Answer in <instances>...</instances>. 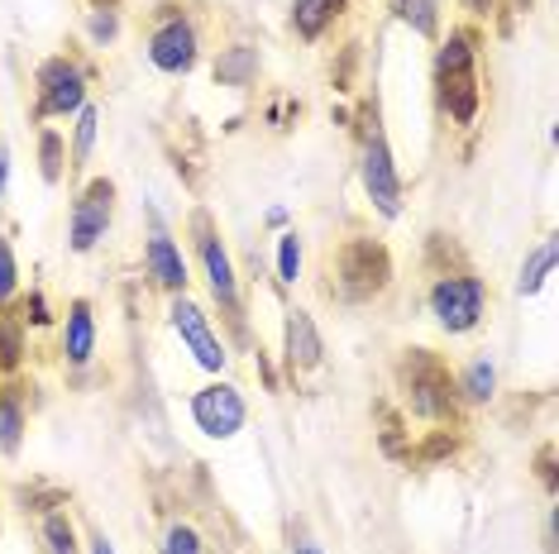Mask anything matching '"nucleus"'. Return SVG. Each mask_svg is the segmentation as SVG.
<instances>
[{"label":"nucleus","instance_id":"2f4dec72","mask_svg":"<svg viewBox=\"0 0 559 554\" xmlns=\"http://www.w3.org/2000/svg\"><path fill=\"white\" fill-rule=\"evenodd\" d=\"M292 554H321V545H316V540H297V545H292Z\"/></svg>","mask_w":559,"mask_h":554},{"label":"nucleus","instance_id":"a878e982","mask_svg":"<svg viewBox=\"0 0 559 554\" xmlns=\"http://www.w3.org/2000/svg\"><path fill=\"white\" fill-rule=\"evenodd\" d=\"M158 554H206V545H201V531H197V526L173 521L168 535H163V545H158Z\"/></svg>","mask_w":559,"mask_h":554},{"label":"nucleus","instance_id":"a211bd4d","mask_svg":"<svg viewBox=\"0 0 559 554\" xmlns=\"http://www.w3.org/2000/svg\"><path fill=\"white\" fill-rule=\"evenodd\" d=\"M555 273V239H540L536 249H531L526 258H521V273H516V292L521 297H536L545 282H550Z\"/></svg>","mask_w":559,"mask_h":554},{"label":"nucleus","instance_id":"4468645a","mask_svg":"<svg viewBox=\"0 0 559 554\" xmlns=\"http://www.w3.org/2000/svg\"><path fill=\"white\" fill-rule=\"evenodd\" d=\"M62 359L72 363V369H86V363L96 359V316H92V301H72L68 306V321H62Z\"/></svg>","mask_w":559,"mask_h":554},{"label":"nucleus","instance_id":"f8f14e48","mask_svg":"<svg viewBox=\"0 0 559 554\" xmlns=\"http://www.w3.org/2000/svg\"><path fill=\"white\" fill-rule=\"evenodd\" d=\"M144 273H148V282H154L158 292H168V297L187 292V282H192V277H187V254H182V244H177V239L163 230V225L144 239Z\"/></svg>","mask_w":559,"mask_h":554},{"label":"nucleus","instance_id":"aec40b11","mask_svg":"<svg viewBox=\"0 0 559 554\" xmlns=\"http://www.w3.org/2000/svg\"><path fill=\"white\" fill-rule=\"evenodd\" d=\"M24 363V316L0 306V369H20Z\"/></svg>","mask_w":559,"mask_h":554},{"label":"nucleus","instance_id":"5701e85b","mask_svg":"<svg viewBox=\"0 0 559 554\" xmlns=\"http://www.w3.org/2000/svg\"><path fill=\"white\" fill-rule=\"evenodd\" d=\"M392 5H397L402 24H412L421 39H430L440 29V0H392Z\"/></svg>","mask_w":559,"mask_h":554},{"label":"nucleus","instance_id":"2eb2a0df","mask_svg":"<svg viewBox=\"0 0 559 554\" xmlns=\"http://www.w3.org/2000/svg\"><path fill=\"white\" fill-rule=\"evenodd\" d=\"M345 10H349V0H292V34H297L301 44L325 39Z\"/></svg>","mask_w":559,"mask_h":554},{"label":"nucleus","instance_id":"c756f323","mask_svg":"<svg viewBox=\"0 0 559 554\" xmlns=\"http://www.w3.org/2000/svg\"><path fill=\"white\" fill-rule=\"evenodd\" d=\"M5 182H10V154L0 148V201H5Z\"/></svg>","mask_w":559,"mask_h":554},{"label":"nucleus","instance_id":"4be33fe9","mask_svg":"<svg viewBox=\"0 0 559 554\" xmlns=\"http://www.w3.org/2000/svg\"><path fill=\"white\" fill-rule=\"evenodd\" d=\"M44 545H48V554H82L78 526H72L68 511H48L44 516Z\"/></svg>","mask_w":559,"mask_h":554},{"label":"nucleus","instance_id":"473e14b6","mask_svg":"<svg viewBox=\"0 0 559 554\" xmlns=\"http://www.w3.org/2000/svg\"><path fill=\"white\" fill-rule=\"evenodd\" d=\"M0 387H5V369H0Z\"/></svg>","mask_w":559,"mask_h":554},{"label":"nucleus","instance_id":"b1692460","mask_svg":"<svg viewBox=\"0 0 559 554\" xmlns=\"http://www.w3.org/2000/svg\"><path fill=\"white\" fill-rule=\"evenodd\" d=\"M62 168H68V138L58 130H44L39 134V172L44 182H62Z\"/></svg>","mask_w":559,"mask_h":554},{"label":"nucleus","instance_id":"ddd939ff","mask_svg":"<svg viewBox=\"0 0 559 554\" xmlns=\"http://www.w3.org/2000/svg\"><path fill=\"white\" fill-rule=\"evenodd\" d=\"M321 354H325V345H321V330H316L311 311H287V325H283L287 369L292 373H311V369H321Z\"/></svg>","mask_w":559,"mask_h":554},{"label":"nucleus","instance_id":"dca6fc26","mask_svg":"<svg viewBox=\"0 0 559 554\" xmlns=\"http://www.w3.org/2000/svg\"><path fill=\"white\" fill-rule=\"evenodd\" d=\"M259 68H263L259 48L253 44H230V48H221V58H215V82L245 92V86L259 82Z\"/></svg>","mask_w":559,"mask_h":554},{"label":"nucleus","instance_id":"cd10ccee","mask_svg":"<svg viewBox=\"0 0 559 554\" xmlns=\"http://www.w3.org/2000/svg\"><path fill=\"white\" fill-rule=\"evenodd\" d=\"M20 292V263H15V249H10V239L0 234V306H10Z\"/></svg>","mask_w":559,"mask_h":554},{"label":"nucleus","instance_id":"412c9836","mask_svg":"<svg viewBox=\"0 0 559 554\" xmlns=\"http://www.w3.org/2000/svg\"><path fill=\"white\" fill-rule=\"evenodd\" d=\"M20 439H24V401L10 387H0V449L15 455Z\"/></svg>","mask_w":559,"mask_h":554},{"label":"nucleus","instance_id":"f257e3e1","mask_svg":"<svg viewBox=\"0 0 559 554\" xmlns=\"http://www.w3.org/2000/svg\"><path fill=\"white\" fill-rule=\"evenodd\" d=\"M436 96H440V110L460 124V130H468V124L478 120L483 86H478V48H474V34L468 29H454L450 39L440 44V53H436Z\"/></svg>","mask_w":559,"mask_h":554},{"label":"nucleus","instance_id":"20e7f679","mask_svg":"<svg viewBox=\"0 0 559 554\" xmlns=\"http://www.w3.org/2000/svg\"><path fill=\"white\" fill-rule=\"evenodd\" d=\"M426 306L444 335H474L488 316V282L468 268H444L426 292Z\"/></svg>","mask_w":559,"mask_h":554},{"label":"nucleus","instance_id":"6e6552de","mask_svg":"<svg viewBox=\"0 0 559 554\" xmlns=\"http://www.w3.org/2000/svg\"><path fill=\"white\" fill-rule=\"evenodd\" d=\"M168 325H173V335L182 339V349H187V354H192L206 373H225V369H230V349H225V339L215 335L211 316H206V311H201L187 292L168 297Z\"/></svg>","mask_w":559,"mask_h":554},{"label":"nucleus","instance_id":"bb28decb","mask_svg":"<svg viewBox=\"0 0 559 554\" xmlns=\"http://www.w3.org/2000/svg\"><path fill=\"white\" fill-rule=\"evenodd\" d=\"M86 34H92V44H116L120 39V10L116 5H96L92 20H86Z\"/></svg>","mask_w":559,"mask_h":554},{"label":"nucleus","instance_id":"f3484780","mask_svg":"<svg viewBox=\"0 0 559 554\" xmlns=\"http://www.w3.org/2000/svg\"><path fill=\"white\" fill-rule=\"evenodd\" d=\"M454 387H460V401H468V407H488L498 397V363L488 354H474L454 377Z\"/></svg>","mask_w":559,"mask_h":554},{"label":"nucleus","instance_id":"7ed1b4c3","mask_svg":"<svg viewBox=\"0 0 559 554\" xmlns=\"http://www.w3.org/2000/svg\"><path fill=\"white\" fill-rule=\"evenodd\" d=\"M330 277H335V282H330V297L359 306V301H373V297L388 292L392 254L378 244V239L354 234V239H345V244L335 249V258H330Z\"/></svg>","mask_w":559,"mask_h":554},{"label":"nucleus","instance_id":"39448f33","mask_svg":"<svg viewBox=\"0 0 559 554\" xmlns=\"http://www.w3.org/2000/svg\"><path fill=\"white\" fill-rule=\"evenodd\" d=\"M34 86H39V92H34V116L39 120H68L86 106V86H92V77H86V68L78 58L53 53V58L39 62Z\"/></svg>","mask_w":559,"mask_h":554},{"label":"nucleus","instance_id":"393cba45","mask_svg":"<svg viewBox=\"0 0 559 554\" xmlns=\"http://www.w3.org/2000/svg\"><path fill=\"white\" fill-rule=\"evenodd\" d=\"M297 277H301V239H297V230H287L277 239V282L297 287Z\"/></svg>","mask_w":559,"mask_h":554},{"label":"nucleus","instance_id":"f03ea898","mask_svg":"<svg viewBox=\"0 0 559 554\" xmlns=\"http://www.w3.org/2000/svg\"><path fill=\"white\" fill-rule=\"evenodd\" d=\"M397 383H402V397L421 421H454L460 416V387H454V373L436 349H406L402 363H397Z\"/></svg>","mask_w":559,"mask_h":554},{"label":"nucleus","instance_id":"0eeeda50","mask_svg":"<svg viewBox=\"0 0 559 554\" xmlns=\"http://www.w3.org/2000/svg\"><path fill=\"white\" fill-rule=\"evenodd\" d=\"M359 186L368 196V206L378 210V216L397 220L402 216V178H397V158H392L388 148V134L378 130H364V148H359Z\"/></svg>","mask_w":559,"mask_h":554},{"label":"nucleus","instance_id":"6ab92c4d","mask_svg":"<svg viewBox=\"0 0 559 554\" xmlns=\"http://www.w3.org/2000/svg\"><path fill=\"white\" fill-rule=\"evenodd\" d=\"M96 124H100V110L86 100V106L78 110V130H72V172H82L86 162H92V148H96Z\"/></svg>","mask_w":559,"mask_h":554},{"label":"nucleus","instance_id":"9d476101","mask_svg":"<svg viewBox=\"0 0 559 554\" xmlns=\"http://www.w3.org/2000/svg\"><path fill=\"white\" fill-rule=\"evenodd\" d=\"M192 421L206 439H235L249 421V401L235 383L221 377V383H206L192 393Z\"/></svg>","mask_w":559,"mask_h":554},{"label":"nucleus","instance_id":"423d86ee","mask_svg":"<svg viewBox=\"0 0 559 554\" xmlns=\"http://www.w3.org/2000/svg\"><path fill=\"white\" fill-rule=\"evenodd\" d=\"M144 58L154 62L163 77H187L201 62V29L187 10H163L158 24L144 39Z\"/></svg>","mask_w":559,"mask_h":554},{"label":"nucleus","instance_id":"1a4fd4ad","mask_svg":"<svg viewBox=\"0 0 559 554\" xmlns=\"http://www.w3.org/2000/svg\"><path fill=\"white\" fill-rule=\"evenodd\" d=\"M110 220H116V182L110 178H92L72 201L68 216V249L72 254H92L100 239L110 234Z\"/></svg>","mask_w":559,"mask_h":554},{"label":"nucleus","instance_id":"7c9ffc66","mask_svg":"<svg viewBox=\"0 0 559 554\" xmlns=\"http://www.w3.org/2000/svg\"><path fill=\"white\" fill-rule=\"evenodd\" d=\"M86 550H92V554H116V545H110L106 535H92V545H86Z\"/></svg>","mask_w":559,"mask_h":554},{"label":"nucleus","instance_id":"9b49d317","mask_svg":"<svg viewBox=\"0 0 559 554\" xmlns=\"http://www.w3.org/2000/svg\"><path fill=\"white\" fill-rule=\"evenodd\" d=\"M197 258H201V277H206L211 301L230 321H239V273H235V258H230V249L221 244V234H215L206 220H197Z\"/></svg>","mask_w":559,"mask_h":554},{"label":"nucleus","instance_id":"c85d7f7f","mask_svg":"<svg viewBox=\"0 0 559 554\" xmlns=\"http://www.w3.org/2000/svg\"><path fill=\"white\" fill-rule=\"evenodd\" d=\"M53 316H48V301H44V292H34L29 301H24V325H48Z\"/></svg>","mask_w":559,"mask_h":554}]
</instances>
